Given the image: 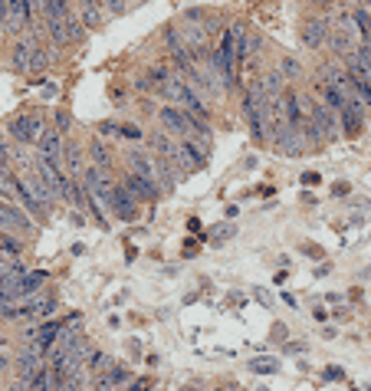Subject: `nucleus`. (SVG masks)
Wrapping results in <instances>:
<instances>
[{
	"instance_id": "10",
	"label": "nucleus",
	"mask_w": 371,
	"mask_h": 391,
	"mask_svg": "<svg viewBox=\"0 0 371 391\" xmlns=\"http://www.w3.org/2000/svg\"><path fill=\"white\" fill-rule=\"evenodd\" d=\"M43 365H46V352L40 346H33V342H27V346L20 348L17 362H13V369H17V378L20 381H30Z\"/></svg>"
},
{
	"instance_id": "14",
	"label": "nucleus",
	"mask_w": 371,
	"mask_h": 391,
	"mask_svg": "<svg viewBox=\"0 0 371 391\" xmlns=\"http://www.w3.org/2000/svg\"><path fill=\"white\" fill-rule=\"evenodd\" d=\"M233 237H237V224H233V220H220V224H214V227L208 230L210 247H224V243H230Z\"/></svg>"
},
{
	"instance_id": "34",
	"label": "nucleus",
	"mask_w": 371,
	"mask_h": 391,
	"mask_svg": "<svg viewBox=\"0 0 371 391\" xmlns=\"http://www.w3.org/2000/svg\"><path fill=\"white\" fill-rule=\"evenodd\" d=\"M339 336V329L335 326H322V339H335Z\"/></svg>"
},
{
	"instance_id": "38",
	"label": "nucleus",
	"mask_w": 371,
	"mask_h": 391,
	"mask_svg": "<svg viewBox=\"0 0 371 391\" xmlns=\"http://www.w3.org/2000/svg\"><path fill=\"white\" fill-rule=\"evenodd\" d=\"M279 296H283V303H286V306H293V309H296V296H293V293H279Z\"/></svg>"
},
{
	"instance_id": "42",
	"label": "nucleus",
	"mask_w": 371,
	"mask_h": 391,
	"mask_svg": "<svg viewBox=\"0 0 371 391\" xmlns=\"http://www.w3.org/2000/svg\"><path fill=\"white\" fill-rule=\"evenodd\" d=\"M256 391H270V388H256Z\"/></svg>"
},
{
	"instance_id": "5",
	"label": "nucleus",
	"mask_w": 371,
	"mask_h": 391,
	"mask_svg": "<svg viewBox=\"0 0 371 391\" xmlns=\"http://www.w3.org/2000/svg\"><path fill=\"white\" fill-rule=\"evenodd\" d=\"M3 129H7V135L13 138V145H23V148H33V152H36L40 138L46 135V119H43V112H20V115H13Z\"/></svg>"
},
{
	"instance_id": "31",
	"label": "nucleus",
	"mask_w": 371,
	"mask_h": 391,
	"mask_svg": "<svg viewBox=\"0 0 371 391\" xmlns=\"http://www.w3.org/2000/svg\"><path fill=\"white\" fill-rule=\"evenodd\" d=\"M181 253H184V257H194V253H197V237H187L184 240V250H181Z\"/></svg>"
},
{
	"instance_id": "11",
	"label": "nucleus",
	"mask_w": 371,
	"mask_h": 391,
	"mask_svg": "<svg viewBox=\"0 0 371 391\" xmlns=\"http://www.w3.org/2000/svg\"><path fill=\"white\" fill-rule=\"evenodd\" d=\"M138 211H142V207L135 204L129 191L115 181V187H112V194H109V218H119V220H125V224H135V220H138Z\"/></svg>"
},
{
	"instance_id": "12",
	"label": "nucleus",
	"mask_w": 371,
	"mask_h": 391,
	"mask_svg": "<svg viewBox=\"0 0 371 391\" xmlns=\"http://www.w3.org/2000/svg\"><path fill=\"white\" fill-rule=\"evenodd\" d=\"M86 155H89V164H92V168H99V171H106V174L115 171V155H112V148L102 141V135L89 138Z\"/></svg>"
},
{
	"instance_id": "4",
	"label": "nucleus",
	"mask_w": 371,
	"mask_h": 391,
	"mask_svg": "<svg viewBox=\"0 0 371 391\" xmlns=\"http://www.w3.org/2000/svg\"><path fill=\"white\" fill-rule=\"evenodd\" d=\"M154 115H158V122L164 125L168 135H175V138H181V141H187V138H210L214 141V129H210V122L194 119V115H187V112L177 109V106H168V102H164Z\"/></svg>"
},
{
	"instance_id": "41",
	"label": "nucleus",
	"mask_w": 371,
	"mask_h": 391,
	"mask_svg": "<svg viewBox=\"0 0 371 391\" xmlns=\"http://www.w3.org/2000/svg\"><path fill=\"white\" fill-rule=\"evenodd\" d=\"M361 7H368V10H371V0H365V3H361Z\"/></svg>"
},
{
	"instance_id": "3",
	"label": "nucleus",
	"mask_w": 371,
	"mask_h": 391,
	"mask_svg": "<svg viewBox=\"0 0 371 391\" xmlns=\"http://www.w3.org/2000/svg\"><path fill=\"white\" fill-rule=\"evenodd\" d=\"M164 99H168V106H177V109H184L187 115H194V119H201V122H210L208 99L201 96L194 83H191L187 76H181V73H175V76L168 79Z\"/></svg>"
},
{
	"instance_id": "44",
	"label": "nucleus",
	"mask_w": 371,
	"mask_h": 391,
	"mask_svg": "<svg viewBox=\"0 0 371 391\" xmlns=\"http://www.w3.org/2000/svg\"><path fill=\"white\" fill-rule=\"evenodd\" d=\"M152 391H158V388H152Z\"/></svg>"
},
{
	"instance_id": "30",
	"label": "nucleus",
	"mask_w": 371,
	"mask_h": 391,
	"mask_svg": "<svg viewBox=\"0 0 371 391\" xmlns=\"http://www.w3.org/2000/svg\"><path fill=\"white\" fill-rule=\"evenodd\" d=\"M92 391H115V388H112L109 381H106L102 375H99V378H92Z\"/></svg>"
},
{
	"instance_id": "16",
	"label": "nucleus",
	"mask_w": 371,
	"mask_h": 391,
	"mask_svg": "<svg viewBox=\"0 0 371 391\" xmlns=\"http://www.w3.org/2000/svg\"><path fill=\"white\" fill-rule=\"evenodd\" d=\"M27 388L30 391H56V375L50 365H43V369L36 371L30 381H27Z\"/></svg>"
},
{
	"instance_id": "22",
	"label": "nucleus",
	"mask_w": 371,
	"mask_h": 391,
	"mask_svg": "<svg viewBox=\"0 0 371 391\" xmlns=\"http://www.w3.org/2000/svg\"><path fill=\"white\" fill-rule=\"evenodd\" d=\"M322 378H326V381H345L349 375H345V369H342V365H326V369H322Z\"/></svg>"
},
{
	"instance_id": "29",
	"label": "nucleus",
	"mask_w": 371,
	"mask_h": 391,
	"mask_svg": "<svg viewBox=\"0 0 371 391\" xmlns=\"http://www.w3.org/2000/svg\"><path fill=\"white\" fill-rule=\"evenodd\" d=\"M129 355H131L135 362L142 359V342H138V339H131V342H129Z\"/></svg>"
},
{
	"instance_id": "6",
	"label": "nucleus",
	"mask_w": 371,
	"mask_h": 391,
	"mask_svg": "<svg viewBox=\"0 0 371 391\" xmlns=\"http://www.w3.org/2000/svg\"><path fill=\"white\" fill-rule=\"evenodd\" d=\"M0 230L27 240V237H36V234H40V224H36L17 201H3V197H0Z\"/></svg>"
},
{
	"instance_id": "28",
	"label": "nucleus",
	"mask_w": 371,
	"mask_h": 391,
	"mask_svg": "<svg viewBox=\"0 0 371 391\" xmlns=\"http://www.w3.org/2000/svg\"><path fill=\"white\" fill-rule=\"evenodd\" d=\"M7 171H13V162H10V155L7 152H0V178H3Z\"/></svg>"
},
{
	"instance_id": "9",
	"label": "nucleus",
	"mask_w": 371,
	"mask_h": 391,
	"mask_svg": "<svg viewBox=\"0 0 371 391\" xmlns=\"http://www.w3.org/2000/svg\"><path fill=\"white\" fill-rule=\"evenodd\" d=\"M119 185L125 187V191H129V194H131V201H135L138 207H142V204H148V207H152L154 201H161V191H158V187H152L148 181H145V178H138V174H131L129 168H125V171L119 174Z\"/></svg>"
},
{
	"instance_id": "37",
	"label": "nucleus",
	"mask_w": 371,
	"mask_h": 391,
	"mask_svg": "<svg viewBox=\"0 0 371 391\" xmlns=\"http://www.w3.org/2000/svg\"><path fill=\"white\" fill-rule=\"evenodd\" d=\"M10 369V359H7V352H0V371Z\"/></svg>"
},
{
	"instance_id": "25",
	"label": "nucleus",
	"mask_w": 371,
	"mask_h": 391,
	"mask_svg": "<svg viewBox=\"0 0 371 391\" xmlns=\"http://www.w3.org/2000/svg\"><path fill=\"white\" fill-rule=\"evenodd\" d=\"M283 352H286V355H303V352H309V346H306V342H299V339H296V342H286V346H283Z\"/></svg>"
},
{
	"instance_id": "23",
	"label": "nucleus",
	"mask_w": 371,
	"mask_h": 391,
	"mask_svg": "<svg viewBox=\"0 0 371 391\" xmlns=\"http://www.w3.org/2000/svg\"><path fill=\"white\" fill-rule=\"evenodd\" d=\"M154 388V381L152 378H135L131 385H125L122 391H152Z\"/></svg>"
},
{
	"instance_id": "32",
	"label": "nucleus",
	"mask_w": 371,
	"mask_h": 391,
	"mask_svg": "<svg viewBox=\"0 0 371 391\" xmlns=\"http://www.w3.org/2000/svg\"><path fill=\"white\" fill-rule=\"evenodd\" d=\"M349 299H351V303H361V299H365V293H361V286H355V290H349Z\"/></svg>"
},
{
	"instance_id": "20",
	"label": "nucleus",
	"mask_w": 371,
	"mask_h": 391,
	"mask_svg": "<svg viewBox=\"0 0 371 391\" xmlns=\"http://www.w3.org/2000/svg\"><path fill=\"white\" fill-rule=\"evenodd\" d=\"M119 138H125V141H145L148 135H145L138 125H129V122H122V125H119Z\"/></svg>"
},
{
	"instance_id": "18",
	"label": "nucleus",
	"mask_w": 371,
	"mask_h": 391,
	"mask_svg": "<svg viewBox=\"0 0 371 391\" xmlns=\"http://www.w3.org/2000/svg\"><path fill=\"white\" fill-rule=\"evenodd\" d=\"M279 76L289 83V79H303V63L299 59H293V56H286V59H279V69H276Z\"/></svg>"
},
{
	"instance_id": "17",
	"label": "nucleus",
	"mask_w": 371,
	"mask_h": 391,
	"mask_svg": "<svg viewBox=\"0 0 371 391\" xmlns=\"http://www.w3.org/2000/svg\"><path fill=\"white\" fill-rule=\"evenodd\" d=\"M102 378L109 381V385H112L115 391H122L125 385H131V381H135V375H131V369H125V365H112V369L106 371Z\"/></svg>"
},
{
	"instance_id": "21",
	"label": "nucleus",
	"mask_w": 371,
	"mask_h": 391,
	"mask_svg": "<svg viewBox=\"0 0 371 391\" xmlns=\"http://www.w3.org/2000/svg\"><path fill=\"white\" fill-rule=\"evenodd\" d=\"M102 7H106V17H119V13H125L129 0H102Z\"/></svg>"
},
{
	"instance_id": "33",
	"label": "nucleus",
	"mask_w": 371,
	"mask_h": 391,
	"mask_svg": "<svg viewBox=\"0 0 371 391\" xmlns=\"http://www.w3.org/2000/svg\"><path fill=\"white\" fill-rule=\"evenodd\" d=\"M312 315H316V322H326V319H328V313L322 309V306H316V309H312Z\"/></svg>"
},
{
	"instance_id": "2",
	"label": "nucleus",
	"mask_w": 371,
	"mask_h": 391,
	"mask_svg": "<svg viewBox=\"0 0 371 391\" xmlns=\"http://www.w3.org/2000/svg\"><path fill=\"white\" fill-rule=\"evenodd\" d=\"M131 174H138V178H145L152 187H158L164 194H171L177 187V181H181V174L171 168V164L164 162L161 155H154L152 148H138V152H129V164H125Z\"/></svg>"
},
{
	"instance_id": "19",
	"label": "nucleus",
	"mask_w": 371,
	"mask_h": 391,
	"mask_svg": "<svg viewBox=\"0 0 371 391\" xmlns=\"http://www.w3.org/2000/svg\"><path fill=\"white\" fill-rule=\"evenodd\" d=\"M250 371L253 375H276L279 371V359H253Z\"/></svg>"
},
{
	"instance_id": "1",
	"label": "nucleus",
	"mask_w": 371,
	"mask_h": 391,
	"mask_svg": "<svg viewBox=\"0 0 371 391\" xmlns=\"http://www.w3.org/2000/svg\"><path fill=\"white\" fill-rule=\"evenodd\" d=\"M240 112H243V122L250 129L253 141L256 145H273V106H270V96L263 89V79H253L250 86L243 89V99H240Z\"/></svg>"
},
{
	"instance_id": "8",
	"label": "nucleus",
	"mask_w": 371,
	"mask_h": 391,
	"mask_svg": "<svg viewBox=\"0 0 371 391\" xmlns=\"http://www.w3.org/2000/svg\"><path fill=\"white\" fill-rule=\"evenodd\" d=\"M299 40L306 50H326L328 40H332V23H328L326 13H312L299 23Z\"/></svg>"
},
{
	"instance_id": "40",
	"label": "nucleus",
	"mask_w": 371,
	"mask_h": 391,
	"mask_svg": "<svg viewBox=\"0 0 371 391\" xmlns=\"http://www.w3.org/2000/svg\"><path fill=\"white\" fill-rule=\"evenodd\" d=\"M361 280H371V266H368V270H365V273H361Z\"/></svg>"
},
{
	"instance_id": "45",
	"label": "nucleus",
	"mask_w": 371,
	"mask_h": 391,
	"mask_svg": "<svg viewBox=\"0 0 371 391\" xmlns=\"http://www.w3.org/2000/svg\"><path fill=\"white\" fill-rule=\"evenodd\" d=\"M0 234H3V230H0Z\"/></svg>"
},
{
	"instance_id": "43",
	"label": "nucleus",
	"mask_w": 371,
	"mask_h": 391,
	"mask_svg": "<svg viewBox=\"0 0 371 391\" xmlns=\"http://www.w3.org/2000/svg\"><path fill=\"white\" fill-rule=\"evenodd\" d=\"M368 237H371V230H368Z\"/></svg>"
},
{
	"instance_id": "26",
	"label": "nucleus",
	"mask_w": 371,
	"mask_h": 391,
	"mask_svg": "<svg viewBox=\"0 0 371 391\" xmlns=\"http://www.w3.org/2000/svg\"><path fill=\"white\" fill-rule=\"evenodd\" d=\"M332 194H335V197H349L351 194V185H349V181H335V185H332Z\"/></svg>"
},
{
	"instance_id": "35",
	"label": "nucleus",
	"mask_w": 371,
	"mask_h": 391,
	"mask_svg": "<svg viewBox=\"0 0 371 391\" xmlns=\"http://www.w3.org/2000/svg\"><path fill=\"white\" fill-rule=\"evenodd\" d=\"M187 230H191V234H201V220L191 218V220H187Z\"/></svg>"
},
{
	"instance_id": "27",
	"label": "nucleus",
	"mask_w": 371,
	"mask_h": 391,
	"mask_svg": "<svg viewBox=\"0 0 371 391\" xmlns=\"http://www.w3.org/2000/svg\"><path fill=\"white\" fill-rule=\"evenodd\" d=\"M299 181H303L306 187H312V185H319L322 178H319V171H303V178H299Z\"/></svg>"
},
{
	"instance_id": "13",
	"label": "nucleus",
	"mask_w": 371,
	"mask_h": 391,
	"mask_svg": "<svg viewBox=\"0 0 371 391\" xmlns=\"http://www.w3.org/2000/svg\"><path fill=\"white\" fill-rule=\"evenodd\" d=\"M56 306H59L56 293H50V290H40L36 296H30V299L23 303V309H27V319H50V315L56 313Z\"/></svg>"
},
{
	"instance_id": "15",
	"label": "nucleus",
	"mask_w": 371,
	"mask_h": 391,
	"mask_svg": "<svg viewBox=\"0 0 371 391\" xmlns=\"http://www.w3.org/2000/svg\"><path fill=\"white\" fill-rule=\"evenodd\" d=\"M27 250V243L20 237H13V234H0V257H7V260H20V253Z\"/></svg>"
},
{
	"instance_id": "36",
	"label": "nucleus",
	"mask_w": 371,
	"mask_h": 391,
	"mask_svg": "<svg viewBox=\"0 0 371 391\" xmlns=\"http://www.w3.org/2000/svg\"><path fill=\"white\" fill-rule=\"evenodd\" d=\"M332 273V263H322V266H316V276H328Z\"/></svg>"
},
{
	"instance_id": "24",
	"label": "nucleus",
	"mask_w": 371,
	"mask_h": 391,
	"mask_svg": "<svg viewBox=\"0 0 371 391\" xmlns=\"http://www.w3.org/2000/svg\"><path fill=\"white\" fill-rule=\"evenodd\" d=\"M69 125H73V119H69V115H66V112H56V119H53V129L56 131H69Z\"/></svg>"
},
{
	"instance_id": "39",
	"label": "nucleus",
	"mask_w": 371,
	"mask_h": 391,
	"mask_svg": "<svg viewBox=\"0 0 371 391\" xmlns=\"http://www.w3.org/2000/svg\"><path fill=\"white\" fill-rule=\"evenodd\" d=\"M10 391H30V388H27V381H13Z\"/></svg>"
},
{
	"instance_id": "7",
	"label": "nucleus",
	"mask_w": 371,
	"mask_h": 391,
	"mask_svg": "<svg viewBox=\"0 0 371 391\" xmlns=\"http://www.w3.org/2000/svg\"><path fill=\"white\" fill-rule=\"evenodd\" d=\"M309 119L319 125V131L326 135V141H342L345 138V131H342V119H339V112L328 106L326 99L319 96L316 89H312V112H309Z\"/></svg>"
}]
</instances>
